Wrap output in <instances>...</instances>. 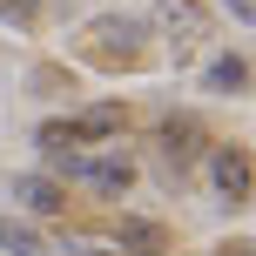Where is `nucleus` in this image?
<instances>
[{"label": "nucleus", "mask_w": 256, "mask_h": 256, "mask_svg": "<svg viewBox=\"0 0 256 256\" xmlns=\"http://www.w3.org/2000/svg\"><path fill=\"white\" fill-rule=\"evenodd\" d=\"M142 40H148V20H128V14H102L88 20V54L102 68H135L142 61Z\"/></svg>", "instance_id": "obj_1"}, {"label": "nucleus", "mask_w": 256, "mask_h": 256, "mask_svg": "<svg viewBox=\"0 0 256 256\" xmlns=\"http://www.w3.org/2000/svg\"><path fill=\"white\" fill-rule=\"evenodd\" d=\"M209 182H216L222 209H243V202H250V148H243V142L209 148Z\"/></svg>", "instance_id": "obj_2"}, {"label": "nucleus", "mask_w": 256, "mask_h": 256, "mask_svg": "<svg viewBox=\"0 0 256 256\" xmlns=\"http://www.w3.org/2000/svg\"><path fill=\"white\" fill-rule=\"evenodd\" d=\"M14 202L34 209V216H61L68 196H61V182H54V176H14Z\"/></svg>", "instance_id": "obj_3"}, {"label": "nucleus", "mask_w": 256, "mask_h": 256, "mask_svg": "<svg viewBox=\"0 0 256 256\" xmlns=\"http://www.w3.org/2000/svg\"><path fill=\"white\" fill-rule=\"evenodd\" d=\"M155 148H162V162H168V168H189L196 155H202V128H196V122H162Z\"/></svg>", "instance_id": "obj_4"}, {"label": "nucleus", "mask_w": 256, "mask_h": 256, "mask_svg": "<svg viewBox=\"0 0 256 256\" xmlns=\"http://www.w3.org/2000/svg\"><path fill=\"white\" fill-rule=\"evenodd\" d=\"M68 135H74V142H115L122 135V108H108V102L81 108V115L68 122Z\"/></svg>", "instance_id": "obj_5"}, {"label": "nucleus", "mask_w": 256, "mask_h": 256, "mask_svg": "<svg viewBox=\"0 0 256 256\" xmlns=\"http://www.w3.org/2000/svg\"><path fill=\"white\" fill-rule=\"evenodd\" d=\"M81 182H94L102 196H122L135 182V168H128V155H102V162H81Z\"/></svg>", "instance_id": "obj_6"}, {"label": "nucleus", "mask_w": 256, "mask_h": 256, "mask_svg": "<svg viewBox=\"0 0 256 256\" xmlns=\"http://www.w3.org/2000/svg\"><path fill=\"white\" fill-rule=\"evenodd\" d=\"M162 34H176V48H189L202 34V7L196 0H162Z\"/></svg>", "instance_id": "obj_7"}, {"label": "nucleus", "mask_w": 256, "mask_h": 256, "mask_svg": "<svg viewBox=\"0 0 256 256\" xmlns=\"http://www.w3.org/2000/svg\"><path fill=\"white\" fill-rule=\"evenodd\" d=\"M115 250L155 256V250H162V230H155V222H142V216H122V230H115Z\"/></svg>", "instance_id": "obj_8"}, {"label": "nucleus", "mask_w": 256, "mask_h": 256, "mask_svg": "<svg viewBox=\"0 0 256 256\" xmlns=\"http://www.w3.org/2000/svg\"><path fill=\"white\" fill-rule=\"evenodd\" d=\"M209 88H216V94H243V88H250V61H243V54L209 61Z\"/></svg>", "instance_id": "obj_9"}, {"label": "nucleus", "mask_w": 256, "mask_h": 256, "mask_svg": "<svg viewBox=\"0 0 256 256\" xmlns=\"http://www.w3.org/2000/svg\"><path fill=\"white\" fill-rule=\"evenodd\" d=\"M34 14H40V0H0V20H14V27H34Z\"/></svg>", "instance_id": "obj_10"}, {"label": "nucleus", "mask_w": 256, "mask_h": 256, "mask_svg": "<svg viewBox=\"0 0 256 256\" xmlns=\"http://www.w3.org/2000/svg\"><path fill=\"white\" fill-rule=\"evenodd\" d=\"M40 148H48V155H54V148H74V135H68V122H48V128H40Z\"/></svg>", "instance_id": "obj_11"}, {"label": "nucleus", "mask_w": 256, "mask_h": 256, "mask_svg": "<svg viewBox=\"0 0 256 256\" xmlns=\"http://www.w3.org/2000/svg\"><path fill=\"white\" fill-rule=\"evenodd\" d=\"M222 14H236V27H250V20H256V7H250V0H222Z\"/></svg>", "instance_id": "obj_12"}, {"label": "nucleus", "mask_w": 256, "mask_h": 256, "mask_svg": "<svg viewBox=\"0 0 256 256\" xmlns=\"http://www.w3.org/2000/svg\"><path fill=\"white\" fill-rule=\"evenodd\" d=\"M68 250H74V256H102L108 243H94V236H68Z\"/></svg>", "instance_id": "obj_13"}, {"label": "nucleus", "mask_w": 256, "mask_h": 256, "mask_svg": "<svg viewBox=\"0 0 256 256\" xmlns=\"http://www.w3.org/2000/svg\"><path fill=\"white\" fill-rule=\"evenodd\" d=\"M216 256H250V243H243V236H236V243H222Z\"/></svg>", "instance_id": "obj_14"}]
</instances>
